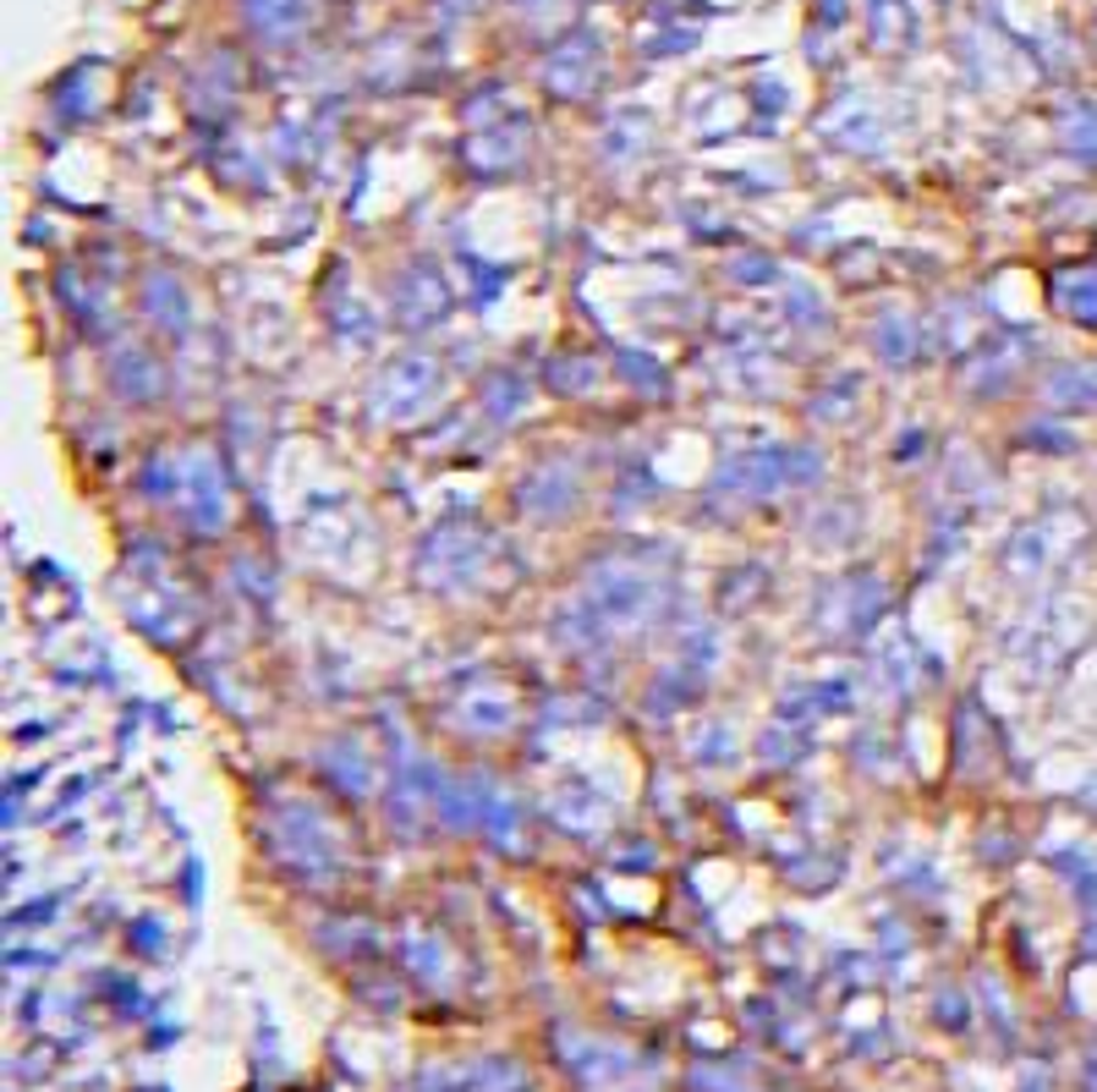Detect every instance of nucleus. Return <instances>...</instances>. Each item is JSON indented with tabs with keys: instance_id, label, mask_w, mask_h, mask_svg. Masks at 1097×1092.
Instances as JSON below:
<instances>
[{
	"instance_id": "nucleus-1",
	"label": "nucleus",
	"mask_w": 1097,
	"mask_h": 1092,
	"mask_svg": "<svg viewBox=\"0 0 1097 1092\" xmlns=\"http://www.w3.org/2000/svg\"><path fill=\"white\" fill-rule=\"evenodd\" d=\"M658 599H664L658 582L647 571L626 566V560H604L593 571L587 593H582V604H587V615L598 626H637V620H647L658 609Z\"/></svg>"
},
{
	"instance_id": "nucleus-2",
	"label": "nucleus",
	"mask_w": 1097,
	"mask_h": 1092,
	"mask_svg": "<svg viewBox=\"0 0 1097 1092\" xmlns=\"http://www.w3.org/2000/svg\"><path fill=\"white\" fill-rule=\"evenodd\" d=\"M434 385H440V374H434L429 357H401V362H390V369H385L374 402H380L385 413H401V418H407V413H418V407L434 396Z\"/></svg>"
},
{
	"instance_id": "nucleus-3",
	"label": "nucleus",
	"mask_w": 1097,
	"mask_h": 1092,
	"mask_svg": "<svg viewBox=\"0 0 1097 1092\" xmlns=\"http://www.w3.org/2000/svg\"><path fill=\"white\" fill-rule=\"evenodd\" d=\"M483 538L472 533V527H445V533H434L429 538V549H423V560H418V571H434L440 560H451L456 566V582H467L472 577V566H483Z\"/></svg>"
},
{
	"instance_id": "nucleus-4",
	"label": "nucleus",
	"mask_w": 1097,
	"mask_h": 1092,
	"mask_svg": "<svg viewBox=\"0 0 1097 1092\" xmlns=\"http://www.w3.org/2000/svg\"><path fill=\"white\" fill-rule=\"evenodd\" d=\"M1053 302H1059L1064 318L1097 329V269H1064V275L1053 280Z\"/></svg>"
},
{
	"instance_id": "nucleus-5",
	"label": "nucleus",
	"mask_w": 1097,
	"mask_h": 1092,
	"mask_svg": "<svg viewBox=\"0 0 1097 1092\" xmlns=\"http://www.w3.org/2000/svg\"><path fill=\"white\" fill-rule=\"evenodd\" d=\"M1048 402L1064 407V413L1097 407V369H1059V374L1048 380Z\"/></svg>"
},
{
	"instance_id": "nucleus-6",
	"label": "nucleus",
	"mask_w": 1097,
	"mask_h": 1092,
	"mask_svg": "<svg viewBox=\"0 0 1097 1092\" xmlns=\"http://www.w3.org/2000/svg\"><path fill=\"white\" fill-rule=\"evenodd\" d=\"M456 719H467L462 731H478V736H494V731H505V719H511V702L505 697H467L462 708H456Z\"/></svg>"
}]
</instances>
